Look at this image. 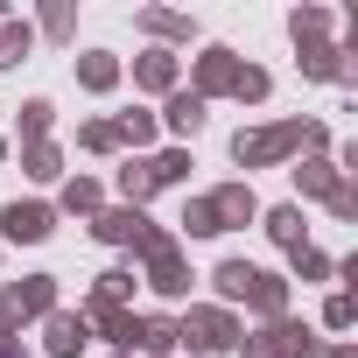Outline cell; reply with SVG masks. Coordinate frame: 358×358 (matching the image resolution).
Masks as SVG:
<instances>
[{
    "mask_svg": "<svg viewBox=\"0 0 358 358\" xmlns=\"http://www.w3.org/2000/svg\"><path fill=\"white\" fill-rule=\"evenodd\" d=\"M8 232H15V239H43L50 218H43V211H8Z\"/></svg>",
    "mask_w": 358,
    "mask_h": 358,
    "instance_id": "1",
    "label": "cell"
}]
</instances>
